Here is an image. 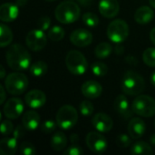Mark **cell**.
I'll use <instances>...</instances> for the list:
<instances>
[{"label": "cell", "mask_w": 155, "mask_h": 155, "mask_svg": "<svg viewBox=\"0 0 155 155\" xmlns=\"http://www.w3.org/2000/svg\"><path fill=\"white\" fill-rule=\"evenodd\" d=\"M114 108L117 112V114H119L124 119L130 118L134 114L132 106L130 107V104L127 97L124 94H120L115 98L114 103Z\"/></svg>", "instance_id": "cell-16"}, {"label": "cell", "mask_w": 155, "mask_h": 155, "mask_svg": "<svg viewBox=\"0 0 155 155\" xmlns=\"http://www.w3.org/2000/svg\"><path fill=\"white\" fill-rule=\"evenodd\" d=\"M0 71H1V73H0V78L1 79H4L5 78V68L2 65L0 66Z\"/></svg>", "instance_id": "cell-46"}, {"label": "cell", "mask_w": 155, "mask_h": 155, "mask_svg": "<svg viewBox=\"0 0 155 155\" xmlns=\"http://www.w3.org/2000/svg\"><path fill=\"white\" fill-rule=\"evenodd\" d=\"M150 142H151V143H153V145H155V134H153L150 137Z\"/></svg>", "instance_id": "cell-48"}, {"label": "cell", "mask_w": 155, "mask_h": 155, "mask_svg": "<svg viewBox=\"0 0 155 155\" xmlns=\"http://www.w3.org/2000/svg\"><path fill=\"white\" fill-rule=\"evenodd\" d=\"M55 121L61 129H72L78 121V113L74 106L69 104L64 105L57 111Z\"/></svg>", "instance_id": "cell-6"}, {"label": "cell", "mask_w": 155, "mask_h": 155, "mask_svg": "<svg viewBox=\"0 0 155 155\" xmlns=\"http://www.w3.org/2000/svg\"><path fill=\"white\" fill-rule=\"evenodd\" d=\"M55 18L62 24H72L80 17V7L73 1H64L60 3L54 11Z\"/></svg>", "instance_id": "cell-2"}, {"label": "cell", "mask_w": 155, "mask_h": 155, "mask_svg": "<svg viewBox=\"0 0 155 155\" xmlns=\"http://www.w3.org/2000/svg\"><path fill=\"white\" fill-rule=\"evenodd\" d=\"M50 145L55 152H61L65 149L67 145V139L63 132H56L53 134L50 139Z\"/></svg>", "instance_id": "cell-23"}, {"label": "cell", "mask_w": 155, "mask_h": 155, "mask_svg": "<svg viewBox=\"0 0 155 155\" xmlns=\"http://www.w3.org/2000/svg\"><path fill=\"white\" fill-rule=\"evenodd\" d=\"M124 52V48L122 45H117V46L115 47V53H116V54H123Z\"/></svg>", "instance_id": "cell-43"}, {"label": "cell", "mask_w": 155, "mask_h": 155, "mask_svg": "<svg viewBox=\"0 0 155 155\" xmlns=\"http://www.w3.org/2000/svg\"><path fill=\"white\" fill-rule=\"evenodd\" d=\"M134 114L143 117H153L155 115V99L150 95H138L132 104Z\"/></svg>", "instance_id": "cell-7"}, {"label": "cell", "mask_w": 155, "mask_h": 155, "mask_svg": "<svg viewBox=\"0 0 155 155\" xmlns=\"http://www.w3.org/2000/svg\"><path fill=\"white\" fill-rule=\"evenodd\" d=\"M14 132V125L9 120H5L1 124V134L4 136L9 135Z\"/></svg>", "instance_id": "cell-36"}, {"label": "cell", "mask_w": 155, "mask_h": 155, "mask_svg": "<svg viewBox=\"0 0 155 155\" xmlns=\"http://www.w3.org/2000/svg\"><path fill=\"white\" fill-rule=\"evenodd\" d=\"M19 9L16 4L5 3L0 6V19L2 22H12L18 16Z\"/></svg>", "instance_id": "cell-17"}, {"label": "cell", "mask_w": 155, "mask_h": 155, "mask_svg": "<svg viewBox=\"0 0 155 155\" xmlns=\"http://www.w3.org/2000/svg\"><path fill=\"white\" fill-rule=\"evenodd\" d=\"M64 34H65V32L63 27H61L59 25H54L49 30L47 36L50 40H52L54 42H57V41H61L64 38Z\"/></svg>", "instance_id": "cell-28"}, {"label": "cell", "mask_w": 155, "mask_h": 155, "mask_svg": "<svg viewBox=\"0 0 155 155\" xmlns=\"http://www.w3.org/2000/svg\"><path fill=\"white\" fill-rule=\"evenodd\" d=\"M70 41L78 47H85L93 42V35L86 29H76L70 35Z\"/></svg>", "instance_id": "cell-12"}, {"label": "cell", "mask_w": 155, "mask_h": 155, "mask_svg": "<svg viewBox=\"0 0 155 155\" xmlns=\"http://www.w3.org/2000/svg\"><path fill=\"white\" fill-rule=\"evenodd\" d=\"M146 131L145 123L140 118H133L128 124V133L132 139L137 140L143 136Z\"/></svg>", "instance_id": "cell-19"}, {"label": "cell", "mask_w": 155, "mask_h": 155, "mask_svg": "<svg viewBox=\"0 0 155 155\" xmlns=\"http://www.w3.org/2000/svg\"><path fill=\"white\" fill-rule=\"evenodd\" d=\"M113 51V47L108 43H101L94 49V54L97 58L104 59L108 57Z\"/></svg>", "instance_id": "cell-26"}, {"label": "cell", "mask_w": 155, "mask_h": 155, "mask_svg": "<svg viewBox=\"0 0 155 155\" xmlns=\"http://www.w3.org/2000/svg\"><path fill=\"white\" fill-rule=\"evenodd\" d=\"M5 88H4L3 85H0V93H1V98H0V104H3L5 100Z\"/></svg>", "instance_id": "cell-40"}, {"label": "cell", "mask_w": 155, "mask_h": 155, "mask_svg": "<svg viewBox=\"0 0 155 155\" xmlns=\"http://www.w3.org/2000/svg\"><path fill=\"white\" fill-rule=\"evenodd\" d=\"M25 43L32 51H40L46 45L47 38L43 30L34 29L26 35Z\"/></svg>", "instance_id": "cell-10"}, {"label": "cell", "mask_w": 155, "mask_h": 155, "mask_svg": "<svg viewBox=\"0 0 155 155\" xmlns=\"http://www.w3.org/2000/svg\"><path fill=\"white\" fill-rule=\"evenodd\" d=\"M19 153L23 155L35 154V147L29 142H23L19 146Z\"/></svg>", "instance_id": "cell-33"}, {"label": "cell", "mask_w": 155, "mask_h": 155, "mask_svg": "<svg viewBox=\"0 0 155 155\" xmlns=\"http://www.w3.org/2000/svg\"><path fill=\"white\" fill-rule=\"evenodd\" d=\"M56 126H57L56 121L54 122L52 120H47V121H45V122H44L42 124V125H41V131L44 134H52L55 130Z\"/></svg>", "instance_id": "cell-35"}, {"label": "cell", "mask_w": 155, "mask_h": 155, "mask_svg": "<svg viewBox=\"0 0 155 155\" xmlns=\"http://www.w3.org/2000/svg\"><path fill=\"white\" fill-rule=\"evenodd\" d=\"M92 72L96 76H104L108 73V66L103 62H95L92 64Z\"/></svg>", "instance_id": "cell-30"}, {"label": "cell", "mask_w": 155, "mask_h": 155, "mask_svg": "<svg viewBox=\"0 0 155 155\" xmlns=\"http://www.w3.org/2000/svg\"><path fill=\"white\" fill-rule=\"evenodd\" d=\"M70 140H71V143H75L78 142L79 137H78L77 134H72V135L70 136Z\"/></svg>", "instance_id": "cell-44"}, {"label": "cell", "mask_w": 155, "mask_h": 155, "mask_svg": "<svg viewBox=\"0 0 155 155\" xmlns=\"http://www.w3.org/2000/svg\"><path fill=\"white\" fill-rule=\"evenodd\" d=\"M151 82H152V84L155 86V71L153 72L152 74H151Z\"/></svg>", "instance_id": "cell-47"}, {"label": "cell", "mask_w": 155, "mask_h": 155, "mask_svg": "<svg viewBox=\"0 0 155 155\" xmlns=\"http://www.w3.org/2000/svg\"><path fill=\"white\" fill-rule=\"evenodd\" d=\"M131 136L124 134H118V136L116 137V143L118 144V146H120L121 148H127L131 145L132 141H131Z\"/></svg>", "instance_id": "cell-34"}, {"label": "cell", "mask_w": 155, "mask_h": 155, "mask_svg": "<svg viewBox=\"0 0 155 155\" xmlns=\"http://www.w3.org/2000/svg\"><path fill=\"white\" fill-rule=\"evenodd\" d=\"M85 143L89 150L95 153L105 152L108 146L106 138L100 132H90L85 137Z\"/></svg>", "instance_id": "cell-9"}, {"label": "cell", "mask_w": 155, "mask_h": 155, "mask_svg": "<svg viewBox=\"0 0 155 155\" xmlns=\"http://www.w3.org/2000/svg\"><path fill=\"white\" fill-rule=\"evenodd\" d=\"M28 87L27 77L19 72L8 74L5 79V88L12 95H20Z\"/></svg>", "instance_id": "cell-5"}, {"label": "cell", "mask_w": 155, "mask_h": 155, "mask_svg": "<svg viewBox=\"0 0 155 155\" xmlns=\"http://www.w3.org/2000/svg\"><path fill=\"white\" fill-rule=\"evenodd\" d=\"M36 25H37L38 29H41L43 31H46L49 29V27L51 25V19L49 16H42L37 20Z\"/></svg>", "instance_id": "cell-37"}, {"label": "cell", "mask_w": 155, "mask_h": 155, "mask_svg": "<svg viewBox=\"0 0 155 155\" xmlns=\"http://www.w3.org/2000/svg\"><path fill=\"white\" fill-rule=\"evenodd\" d=\"M83 153H84L83 149L80 146H77L74 144L69 146L64 152V155H82Z\"/></svg>", "instance_id": "cell-38"}, {"label": "cell", "mask_w": 155, "mask_h": 155, "mask_svg": "<svg viewBox=\"0 0 155 155\" xmlns=\"http://www.w3.org/2000/svg\"><path fill=\"white\" fill-rule=\"evenodd\" d=\"M45 1H48V2H53V1H55V0H45Z\"/></svg>", "instance_id": "cell-50"}, {"label": "cell", "mask_w": 155, "mask_h": 155, "mask_svg": "<svg viewBox=\"0 0 155 155\" xmlns=\"http://www.w3.org/2000/svg\"><path fill=\"white\" fill-rule=\"evenodd\" d=\"M154 125H155V120H154Z\"/></svg>", "instance_id": "cell-51"}, {"label": "cell", "mask_w": 155, "mask_h": 155, "mask_svg": "<svg viewBox=\"0 0 155 155\" xmlns=\"http://www.w3.org/2000/svg\"><path fill=\"white\" fill-rule=\"evenodd\" d=\"M94 127L100 133H107L112 130L114 123L112 118L104 113H98L92 120Z\"/></svg>", "instance_id": "cell-14"}, {"label": "cell", "mask_w": 155, "mask_h": 155, "mask_svg": "<svg viewBox=\"0 0 155 155\" xmlns=\"http://www.w3.org/2000/svg\"><path fill=\"white\" fill-rule=\"evenodd\" d=\"M131 153L135 155H152L153 151L151 145L145 142H136L131 148Z\"/></svg>", "instance_id": "cell-24"}, {"label": "cell", "mask_w": 155, "mask_h": 155, "mask_svg": "<svg viewBox=\"0 0 155 155\" xmlns=\"http://www.w3.org/2000/svg\"><path fill=\"white\" fill-rule=\"evenodd\" d=\"M79 5L83 6H90L93 3V0H77Z\"/></svg>", "instance_id": "cell-41"}, {"label": "cell", "mask_w": 155, "mask_h": 155, "mask_svg": "<svg viewBox=\"0 0 155 155\" xmlns=\"http://www.w3.org/2000/svg\"><path fill=\"white\" fill-rule=\"evenodd\" d=\"M82 19H83V22L84 23V25H86L89 27L97 26L99 24V17L94 13H85L83 15Z\"/></svg>", "instance_id": "cell-31"}, {"label": "cell", "mask_w": 155, "mask_h": 155, "mask_svg": "<svg viewBox=\"0 0 155 155\" xmlns=\"http://www.w3.org/2000/svg\"><path fill=\"white\" fill-rule=\"evenodd\" d=\"M13 32L12 30L5 24L0 25V45L1 47H5L9 45L13 41Z\"/></svg>", "instance_id": "cell-25"}, {"label": "cell", "mask_w": 155, "mask_h": 155, "mask_svg": "<svg viewBox=\"0 0 155 155\" xmlns=\"http://www.w3.org/2000/svg\"><path fill=\"white\" fill-rule=\"evenodd\" d=\"M143 60L145 64L151 67H155V48H147L143 54Z\"/></svg>", "instance_id": "cell-29"}, {"label": "cell", "mask_w": 155, "mask_h": 155, "mask_svg": "<svg viewBox=\"0 0 155 155\" xmlns=\"http://www.w3.org/2000/svg\"><path fill=\"white\" fill-rule=\"evenodd\" d=\"M149 3L153 8H155V0H149Z\"/></svg>", "instance_id": "cell-49"}, {"label": "cell", "mask_w": 155, "mask_h": 155, "mask_svg": "<svg viewBox=\"0 0 155 155\" xmlns=\"http://www.w3.org/2000/svg\"><path fill=\"white\" fill-rule=\"evenodd\" d=\"M47 72V64L43 61H37L30 66V74L35 77H41Z\"/></svg>", "instance_id": "cell-27"}, {"label": "cell", "mask_w": 155, "mask_h": 155, "mask_svg": "<svg viewBox=\"0 0 155 155\" xmlns=\"http://www.w3.org/2000/svg\"><path fill=\"white\" fill-rule=\"evenodd\" d=\"M128 35L129 26L125 21L122 19H115L109 24L107 27V36L112 42L121 44L127 39Z\"/></svg>", "instance_id": "cell-8"}, {"label": "cell", "mask_w": 155, "mask_h": 155, "mask_svg": "<svg viewBox=\"0 0 155 155\" xmlns=\"http://www.w3.org/2000/svg\"><path fill=\"white\" fill-rule=\"evenodd\" d=\"M79 110H80V113L84 116H90L91 114H94V105H93V104L91 102L85 100V101H83L79 104Z\"/></svg>", "instance_id": "cell-32"}, {"label": "cell", "mask_w": 155, "mask_h": 155, "mask_svg": "<svg viewBox=\"0 0 155 155\" xmlns=\"http://www.w3.org/2000/svg\"><path fill=\"white\" fill-rule=\"evenodd\" d=\"M25 131H26V129H25V127L24 125H18V126H16L15 129L14 130V132H13V136H14L15 138H16L17 140L22 139V138L25 136Z\"/></svg>", "instance_id": "cell-39"}, {"label": "cell", "mask_w": 155, "mask_h": 155, "mask_svg": "<svg viewBox=\"0 0 155 155\" xmlns=\"http://www.w3.org/2000/svg\"><path fill=\"white\" fill-rule=\"evenodd\" d=\"M153 15H154V13L151 7L147 5H143L136 10L134 14V19L138 24L145 25V24L150 23L153 20Z\"/></svg>", "instance_id": "cell-21"}, {"label": "cell", "mask_w": 155, "mask_h": 155, "mask_svg": "<svg viewBox=\"0 0 155 155\" xmlns=\"http://www.w3.org/2000/svg\"><path fill=\"white\" fill-rule=\"evenodd\" d=\"M5 59L8 66L15 71L26 70L31 63L29 52L19 44H14L8 48Z\"/></svg>", "instance_id": "cell-1"}, {"label": "cell", "mask_w": 155, "mask_h": 155, "mask_svg": "<svg viewBox=\"0 0 155 155\" xmlns=\"http://www.w3.org/2000/svg\"><path fill=\"white\" fill-rule=\"evenodd\" d=\"M25 102L29 107L33 109H37L45 105L46 102V96L43 91L34 89V90L29 91L25 94Z\"/></svg>", "instance_id": "cell-13"}, {"label": "cell", "mask_w": 155, "mask_h": 155, "mask_svg": "<svg viewBox=\"0 0 155 155\" xmlns=\"http://www.w3.org/2000/svg\"><path fill=\"white\" fill-rule=\"evenodd\" d=\"M24 111V104L21 99L13 97L7 100L4 105L3 113L5 118L10 120L17 119Z\"/></svg>", "instance_id": "cell-11"}, {"label": "cell", "mask_w": 155, "mask_h": 155, "mask_svg": "<svg viewBox=\"0 0 155 155\" xmlns=\"http://www.w3.org/2000/svg\"><path fill=\"white\" fill-rule=\"evenodd\" d=\"M65 64L69 72L74 75L84 74L88 67L86 58L77 50H71L68 52L65 56Z\"/></svg>", "instance_id": "cell-4"}, {"label": "cell", "mask_w": 155, "mask_h": 155, "mask_svg": "<svg viewBox=\"0 0 155 155\" xmlns=\"http://www.w3.org/2000/svg\"><path fill=\"white\" fill-rule=\"evenodd\" d=\"M150 38H151V41L153 42V44L155 45V27L151 30V33H150Z\"/></svg>", "instance_id": "cell-42"}, {"label": "cell", "mask_w": 155, "mask_h": 155, "mask_svg": "<svg viewBox=\"0 0 155 155\" xmlns=\"http://www.w3.org/2000/svg\"><path fill=\"white\" fill-rule=\"evenodd\" d=\"M145 88V82L143 78L136 72L127 71L122 80V90L127 95H139Z\"/></svg>", "instance_id": "cell-3"}, {"label": "cell", "mask_w": 155, "mask_h": 155, "mask_svg": "<svg viewBox=\"0 0 155 155\" xmlns=\"http://www.w3.org/2000/svg\"><path fill=\"white\" fill-rule=\"evenodd\" d=\"M22 124L26 130L34 131L40 124V115L33 110L25 113L22 118Z\"/></svg>", "instance_id": "cell-20"}, {"label": "cell", "mask_w": 155, "mask_h": 155, "mask_svg": "<svg viewBox=\"0 0 155 155\" xmlns=\"http://www.w3.org/2000/svg\"><path fill=\"white\" fill-rule=\"evenodd\" d=\"M82 94L88 99L98 98L103 92V86L96 81H86L82 85Z\"/></svg>", "instance_id": "cell-18"}, {"label": "cell", "mask_w": 155, "mask_h": 155, "mask_svg": "<svg viewBox=\"0 0 155 155\" xmlns=\"http://www.w3.org/2000/svg\"><path fill=\"white\" fill-rule=\"evenodd\" d=\"M120 5L117 0H100L99 11L106 18L115 17L119 13Z\"/></svg>", "instance_id": "cell-15"}, {"label": "cell", "mask_w": 155, "mask_h": 155, "mask_svg": "<svg viewBox=\"0 0 155 155\" xmlns=\"http://www.w3.org/2000/svg\"><path fill=\"white\" fill-rule=\"evenodd\" d=\"M17 151V139L14 136L4 138L0 142V153L2 155H14Z\"/></svg>", "instance_id": "cell-22"}, {"label": "cell", "mask_w": 155, "mask_h": 155, "mask_svg": "<svg viewBox=\"0 0 155 155\" xmlns=\"http://www.w3.org/2000/svg\"><path fill=\"white\" fill-rule=\"evenodd\" d=\"M27 0H16L15 4L18 5V6H24L25 4H26Z\"/></svg>", "instance_id": "cell-45"}]
</instances>
